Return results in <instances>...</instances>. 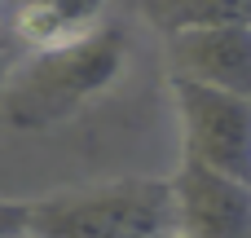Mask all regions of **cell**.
<instances>
[{"instance_id":"1","label":"cell","mask_w":251,"mask_h":238,"mask_svg":"<svg viewBox=\"0 0 251 238\" xmlns=\"http://www.w3.org/2000/svg\"><path fill=\"white\" fill-rule=\"evenodd\" d=\"M128 66V31L106 22L93 35L57 49H35L0 79V124L18 132H49L71 124L106 97Z\"/></svg>"},{"instance_id":"2","label":"cell","mask_w":251,"mask_h":238,"mask_svg":"<svg viewBox=\"0 0 251 238\" xmlns=\"http://www.w3.org/2000/svg\"><path fill=\"white\" fill-rule=\"evenodd\" d=\"M172 230L168 177H106L26 199L31 238H159Z\"/></svg>"},{"instance_id":"3","label":"cell","mask_w":251,"mask_h":238,"mask_svg":"<svg viewBox=\"0 0 251 238\" xmlns=\"http://www.w3.org/2000/svg\"><path fill=\"white\" fill-rule=\"evenodd\" d=\"M181 128V163L251 185V97L216 93L168 75Z\"/></svg>"},{"instance_id":"4","label":"cell","mask_w":251,"mask_h":238,"mask_svg":"<svg viewBox=\"0 0 251 238\" xmlns=\"http://www.w3.org/2000/svg\"><path fill=\"white\" fill-rule=\"evenodd\" d=\"M181 238H251V185L176 163L168 177Z\"/></svg>"},{"instance_id":"5","label":"cell","mask_w":251,"mask_h":238,"mask_svg":"<svg viewBox=\"0 0 251 238\" xmlns=\"http://www.w3.org/2000/svg\"><path fill=\"white\" fill-rule=\"evenodd\" d=\"M168 40V75L251 97V26H203L176 31Z\"/></svg>"},{"instance_id":"6","label":"cell","mask_w":251,"mask_h":238,"mask_svg":"<svg viewBox=\"0 0 251 238\" xmlns=\"http://www.w3.org/2000/svg\"><path fill=\"white\" fill-rule=\"evenodd\" d=\"M106 4L110 0H9V31L26 53L75 44L110 22Z\"/></svg>"},{"instance_id":"7","label":"cell","mask_w":251,"mask_h":238,"mask_svg":"<svg viewBox=\"0 0 251 238\" xmlns=\"http://www.w3.org/2000/svg\"><path fill=\"white\" fill-rule=\"evenodd\" d=\"M146 18L163 35L203 26H251V0H146Z\"/></svg>"},{"instance_id":"8","label":"cell","mask_w":251,"mask_h":238,"mask_svg":"<svg viewBox=\"0 0 251 238\" xmlns=\"http://www.w3.org/2000/svg\"><path fill=\"white\" fill-rule=\"evenodd\" d=\"M0 238H26V199L0 194Z\"/></svg>"},{"instance_id":"9","label":"cell","mask_w":251,"mask_h":238,"mask_svg":"<svg viewBox=\"0 0 251 238\" xmlns=\"http://www.w3.org/2000/svg\"><path fill=\"white\" fill-rule=\"evenodd\" d=\"M159 238H181V234H176V230H172V234H159Z\"/></svg>"},{"instance_id":"10","label":"cell","mask_w":251,"mask_h":238,"mask_svg":"<svg viewBox=\"0 0 251 238\" xmlns=\"http://www.w3.org/2000/svg\"><path fill=\"white\" fill-rule=\"evenodd\" d=\"M26 238H31V234H26Z\"/></svg>"}]
</instances>
